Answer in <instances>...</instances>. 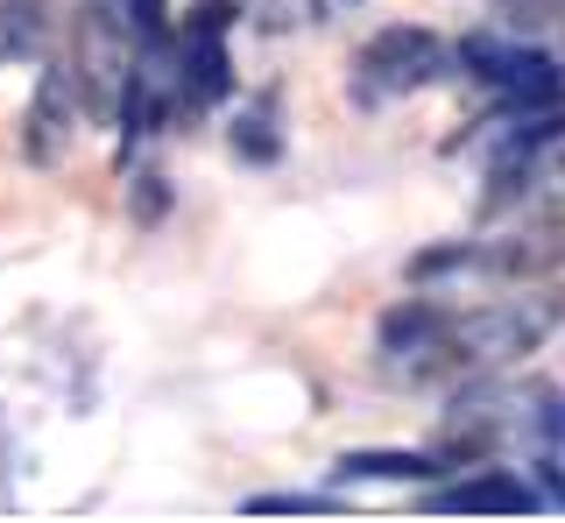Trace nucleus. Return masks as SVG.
I'll return each instance as SVG.
<instances>
[{
    "label": "nucleus",
    "instance_id": "obj_17",
    "mask_svg": "<svg viewBox=\"0 0 565 523\" xmlns=\"http://www.w3.org/2000/svg\"><path fill=\"white\" fill-rule=\"evenodd\" d=\"M530 502H552V510H565V474H558V467H537V488H530Z\"/></svg>",
    "mask_w": 565,
    "mask_h": 523
},
{
    "label": "nucleus",
    "instance_id": "obj_4",
    "mask_svg": "<svg viewBox=\"0 0 565 523\" xmlns=\"http://www.w3.org/2000/svg\"><path fill=\"white\" fill-rule=\"evenodd\" d=\"M71 120H78V78H71V64H50L43 78H35V107H29V163H57L71 149Z\"/></svg>",
    "mask_w": 565,
    "mask_h": 523
},
{
    "label": "nucleus",
    "instance_id": "obj_13",
    "mask_svg": "<svg viewBox=\"0 0 565 523\" xmlns=\"http://www.w3.org/2000/svg\"><path fill=\"white\" fill-rule=\"evenodd\" d=\"M35 36H43V0H8V29H0V50L29 57Z\"/></svg>",
    "mask_w": 565,
    "mask_h": 523
},
{
    "label": "nucleus",
    "instance_id": "obj_11",
    "mask_svg": "<svg viewBox=\"0 0 565 523\" xmlns=\"http://www.w3.org/2000/svg\"><path fill=\"white\" fill-rule=\"evenodd\" d=\"M234 156H241V163H276V156H282L276 120L269 114H241L234 120Z\"/></svg>",
    "mask_w": 565,
    "mask_h": 523
},
{
    "label": "nucleus",
    "instance_id": "obj_10",
    "mask_svg": "<svg viewBox=\"0 0 565 523\" xmlns=\"http://www.w3.org/2000/svg\"><path fill=\"white\" fill-rule=\"evenodd\" d=\"M516 404H523V431H530V439H537V446H565V396L558 389H523Z\"/></svg>",
    "mask_w": 565,
    "mask_h": 523
},
{
    "label": "nucleus",
    "instance_id": "obj_1",
    "mask_svg": "<svg viewBox=\"0 0 565 523\" xmlns=\"http://www.w3.org/2000/svg\"><path fill=\"white\" fill-rule=\"evenodd\" d=\"M558 325H565V290L459 311V319H446V340H438V369H509V361L537 354Z\"/></svg>",
    "mask_w": 565,
    "mask_h": 523
},
{
    "label": "nucleus",
    "instance_id": "obj_3",
    "mask_svg": "<svg viewBox=\"0 0 565 523\" xmlns=\"http://www.w3.org/2000/svg\"><path fill=\"white\" fill-rule=\"evenodd\" d=\"M459 64H467L481 85H494L509 107H544V99L565 93V64L544 57V50H516V43H494V36H467V43H459Z\"/></svg>",
    "mask_w": 565,
    "mask_h": 523
},
{
    "label": "nucleus",
    "instance_id": "obj_12",
    "mask_svg": "<svg viewBox=\"0 0 565 523\" xmlns=\"http://www.w3.org/2000/svg\"><path fill=\"white\" fill-rule=\"evenodd\" d=\"M523 184L537 191V199H565V135L523 156Z\"/></svg>",
    "mask_w": 565,
    "mask_h": 523
},
{
    "label": "nucleus",
    "instance_id": "obj_6",
    "mask_svg": "<svg viewBox=\"0 0 565 523\" xmlns=\"http://www.w3.org/2000/svg\"><path fill=\"white\" fill-rule=\"evenodd\" d=\"M473 269H494V276H552V269H565V220L523 226V234L502 241V248H481Z\"/></svg>",
    "mask_w": 565,
    "mask_h": 523
},
{
    "label": "nucleus",
    "instance_id": "obj_8",
    "mask_svg": "<svg viewBox=\"0 0 565 523\" xmlns=\"http://www.w3.org/2000/svg\"><path fill=\"white\" fill-rule=\"evenodd\" d=\"M431 510H530V488H523L516 474H481V481L438 488Z\"/></svg>",
    "mask_w": 565,
    "mask_h": 523
},
{
    "label": "nucleus",
    "instance_id": "obj_9",
    "mask_svg": "<svg viewBox=\"0 0 565 523\" xmlns=\"http://www.w3.org/2000/svg\"><path fill=\"white\" fill-rule=\"evenodd\" d=\"M184 72H191V99H205V107H220V99L234 93V57H226L220 36H191L184 43Z\"/></svg>",
    "mask_w": 565,
    "mask_h": 523
},
{
    "label": "nucleus",
    "instance_id": "obj_7",
    "mask_svg": "<svg viewBox=\"0 0 565 523\" xmlns=\"http://www.w3.org/2000/svg\"><path fill=\"white\" fill-rule=\"evenodd\" d=\"M340 481H431L446 474V460L438 452H396V446H367V452H347L340 467H332Z\"/></svg>",
    "mask_w": 565,
    "mask_h": 523
},
{
    "label": "nucleus",
    "instance_id": "obj_2",
    "mask_svg": "<svg viewBox=\"0 0 565 523\" xmlns=\"http://www.w3.org/2000/svg\"><path fill=\"white\" fill-rule=\"evenodd\" d=\"M452 72V50L431 36V29H375V36L361 43V57H353V107H388V99L403 93H424L431 78Z\"/></svg>",
    "mask_w": 565,
    "mask_h": 523
},
{
    "label": "nucleus",
    "instance_id": "obj_16",
    "mask_svg": "<svg viewBox=\"0 0 565 523\" xmlns=\"http://www.w3.org/2000/svg\"><path fill=\"white\" fill-rule=\"evenodd\" d=\"M226 22H234V0H199L191 8V36H226Z\"/></svg>",
    "mask_w": 565,
    "mask_h": 523
},
{
    "label": "nucleus",
    "instance_id": "obj_5",
    "mask_svg": "<svg viewBox=\"0 0 565 523\" xmlns=\"http://www.w3.org/2000/svg\"><path fill=\"white\" fill-rule=\"evenodd\" d=\"M438 340H446V319L431 311V298L388 305L382 325H375V346L388 361H431V369H438Z\"/></svg>",
    "mask_w": 565,
    "mask_h": 523
},
{
    "label": "nucleus",
    "instance_id": "obj_15",
    "mask_svg": "<svg viewBox=\"0 0 565 523\" xmlns=\"http://www.w3.org/2000/svg\"><path fill=\"white\" fill-rule=\"evenodd\" d=\"M128 213H135L141 226H156V220L170 213V178H156V170H149V178H135V191H128Z\"/></svg>",
    "mask_w": 565,
    "mask_h": 523
},
{
    "label": "nucleus",
    "instance_id": "obj_14",
    "mask_svg": "<svg viewBox=\"0 0 565 523\" xmlns=\"http://www.w3.org/2000/svg\"><path fill=\"white\" fill-rule=\"evenodd\" d=\"M473 262H481V248H424L411 255V284H438V276H459Z\"/></svg>",
    "mask_w": 565,
    "mask_h": 523
}]
</instances>
